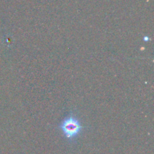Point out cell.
<instances>
[{
	"mask_svg": "<svg viewBox=\"0 0 154 154\" xmlns=\"http://www.w3.org/2000/svg\"><path fill=\"white\" fill-rule=\"evenodd\" d=\"M60 128L66 138L72 140L76 138L83 129V126L77 117L71 114L65 118L60 125Z\"/></svg>",
	"mask_w": 154,
	"mask_h": 154,
	"instance_id": "cell-1",
	"label": "cell"
}]
</instances>
